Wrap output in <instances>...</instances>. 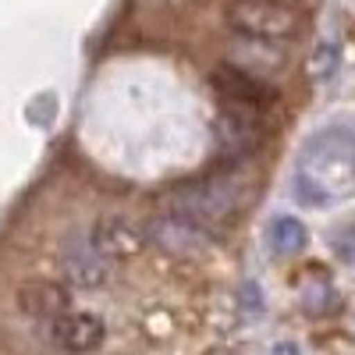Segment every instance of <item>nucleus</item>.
Masks as SVG:
<instances>
[{"label": "nucleus", "instance_id": "7ed1b4c3", "mask_svg": "<svg viewBox=\"0 0 355 355\" xmlns=\"http://www.w3.org/2000/svg\"><path fill=\"white\" fill-rule=\"evenodd\" d=\"M227 21L239 36L281 43L299 33V11L288 0H231Z\"/></svg>", "mask_w": 355, "mask_h": 355}, {"label": "nucleus", "instance_id": "0eeeda50", "mask_svg": "<svg viewBox=\"0 0 355 355\" xmlns=\"http://www.w3.org/2000/svg\"><path fill=\"white\" fill-rule=\"evenodd\" d=\"M18 306H21L25 316H33L40 323H53V320H61L71 309V299H68V291L61 284H53V281H33V284H25L18 291Z\"/></svg>", "mask_w": 355, "mask_h": 355}, {"label": "nucleus", "instance_id": "f8f14e48", "mask_svg": "<svg viewBox=\"0 0 355 355\" xmlns=\"http://www.w3.org/2000/svg\"><path fill=\"white\" fill-rule=\"evenodd\" d=\"M270 355H302V352H299V345L281 341V345H274V352H270Z\"/></svg>", "mask_w": 355, "mask_h": 355}, {"label": "nucleus", "instance_id": "f257e3e1", "mask_svg": "<svg viewBox=\"0 0 355 355\" xmlns=\"http://www.w3.org/2000/svg\"><path fill=\"white\" fill-rule=\"evenodd\" d=\"M291 189L306 206H327L355 192V121L327 125L306 139Z\"/></svg>", "mask_w": 355, "mask_h": 355}, {"label": "nucleus", "instance_id": "f03ea898", "mask_svg": "<svg viewBox=\"0 0 355 355\" xmlns=\"http://www.w3.org/2000/svg\"><path fill=\"white\" fill-rule=\"evenodd\" d=\"M239 210H242V185L239 178H227V174H210L202 182L178 189L167 199V214L196 224L199 231H214L227 224Z\"/></svg>", "mask_w": 355, "mask_h": 355}, {"label": "nucleus", "instance_id": "20e7f679", "mask_svg": "<svg viewBox=\"0 0 355 355\" xmlns=\"http://www.w3.org/2000/svg\"><path fill=\"white\" fill-rule=\"evenodd\" d=\"M57 263H61V274L71 288H103L110 281V256L96 245V239H85V234H68L61 242V252H57Z\"/></svg>", "mask_w": 355, "mask_h": 355}, {"label": "nucleus", "instance_id": "39448f33", "mask_svg": "<svg viewBox=\"0 0 355 355\" xmlns=\"http://www.w3.org/2000/svg\"><path fill=\"white\" fill-rule=\"evenodd\" d=\"M263 139V125H259V107L249 103H227L220 107L217 117V142L224 157H249Z\"/></svg>", "mask_w": 355, "mask_h": 355}, {"label": "nucleus", "instance_id": "1a4fd4ad", "mask_svg": "<svg viewBox=\"0 0 355 355\" xmlns=\"http://www.w3.org/2000/svg\"><path fill=\"white\" fill-rule=\"evenodd\" d=\"M214 85L220 100L227 103H249V107H263L266 100H274V93L266 89L263 82H256L245 68H220L214 75Z\"/></svg>", "mask_w": 355, "mask_h": 355}, {"label": "nucleus", "instance_id": "6e6552de", "mask_svg": "<svg viewBox=\"0 0 355 355\" xmlns=\"http://www.w3.org/2000/svg\"><path fill=\"white\" fill-rule=\"evenodd\" d=\"M93 239H96V245H100L110 259L135 256V252H142V245H146V234H142L135 224H128L125 217H103V220L96 224V231H93Z\"/></svg>", "mask_w": 355, "mask_h": 355}, {"label": "nucleus", "instance_id": "423d86ee", "mask_svg": "<svg viewBox=\"0 0 355 355\" xmlns=\"http://www.w3.org/2000/svg\"><path fill=\"white\" fill-rule=\"evenodd\" d=\"M50 338L57 341V348H64L68 355H85L103 345L107 338V323L96 313H82V309H68L61 320L50 323Z\"/></svg>", "mask_w": 355, "mask_h": 355}, {"label": "nucleus", "instance_id": "9b49d317", "mask_svg": "<svg viewBox=\"0 0 355 355\" xmlns=\"http://www.w3.org/2000/svg\"><path fill=\"white\" fill-rule=\"evenodd\" d=\"M338 61H341L338 43H320L316 53H313V75L316 78H331L338 71Z\"/></svg>", "mask_w": 355, "mask_h": 355}, {"label": "nucleus", "instance_id": "9d476101", "mask_svg": "<svg viewBox=\"0 0 355 355\" xmlns=\"http://www.w3.org/2000/svg\"><path fill=\"white\" fill-rule=\"evenodd\" d=\"M309 242V234H306V224L299 217H277L270 224V249L277 256H295V252H302Z\"/></svg>", "mask_w": 355, "mask_h": 355}]
</instances>
